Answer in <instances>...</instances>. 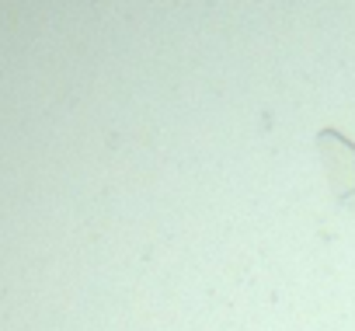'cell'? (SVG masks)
<instances>
[{
	"instance_id": "obj_1",
	"label": "cell",
	"mask_w": 355,
	"mask_h": 331,
	"mask_svg": "<svg viewBox=\"0 0 355 331\" xmlns=\"http://www.w3.org/2000/svg\"><path fill=\"white\" fill-rule=\"evenodd\" d=\"M317 150H320V160H324V171H327L334 196L341 203H348L355 196V143L338 129H320Z\"/></svg>"
}]
</instances>
